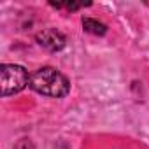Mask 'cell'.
<instances>
[{
	"label": "cell",
	"instance_id": "obj_1",
	"mask_svg": "<svg viewBox=\"0 0 149 149\" xmlns=\"http://www.w3.org/2000/svg\"><path fill=\"white\" fill-rule=\"evenodd\" d=\"M30 88L35 93H40L44 97L51 98H61L70 91V83L53 67H42L35 70L30 77Z\"/></svg>",
	"mask_w": 149,
	"mask_h": 149
},
{
	"label": "cell",
	"instance_id": "obj_2",
	"mask_svg": "<svg viewBox=\"0 0 149 149\" xmlns=\"http://www.w3.org/2000/svg\"><path fill=\"white\" fill-rule=\"evenodd\" d=\"M30 77L32 76H28V72L21 65L4 63L0 67V93L2 97L23 91L26 86H30Z\"/></svg>",
	"mask_w": 149,
	"mask_h": 149
},
{
	"label": "cell",
	"instance_id": "obj_3",
	"mask_svg": "<svg viewBox=\"0 0 149 149\" xmlns=\"http://www.w3.org/2000/svg\"><path fill=\"white\" fill-rule=\"evenodd\" d=\"M35 40L40 47L51 51V53H56V51H61L67 44V39L61 32L54 30V28H47V30H40L37 35H35Z\"/></svg>",
	"mask_w": 149,
	"mask_h": 149
},
{
	"label": "cell",
	"instance_id": "obj_4",
	"mask_svg": "<svg viewBox=\"0 0 149 149\" xmlns=\"http://www.w3.org/2000/svg\"><path fill=\"white\" fill-rule=\"evenodd\" d=\"M83 28H84V32L98 35V37H102V35L107 33V26L102 21L93 19V18H83Z\"/></svg>",
	"mask_w": 149,
	"mask_h": 149
},
{
	"label": "cell",
	"instance_id": "obj_5",
	"mask_svg": "<svg viewBox=\"0 0 149 149\" xmlns=\"http://www.w3.org/2000/svg\"><path fill=\"white\" fill-rule=\"evenodd\" d=\"M51 7L54 9H67V11H77L81 9L83 6H90V4H54V2H49Z\"/></svg>",
	"mask_w": 149,
	"mask_h": 149
},
{
	"label": "cell",
	"instance_id": "obj_6",
	"mask_svg": "<svg viewBox=\"0 0 149 149\" xmlns=\"http://www.w3.org/2000/svg\"><path fill=\"white\" fill-rule=\"evenodd\" d=\"M14 149H35V146H33V142L30 139H19L14 144Z\"/></svg>",
	"mask_w": 149,
	"mask_h": 149
},
{
	"label": "cell",
	"instance_id": "obj_7",
	"mask_svg": "<svg viewBox=\"0 0 149 149\" xmlns=\"http://www.w3.org/2000/svg\"><path fill=\"white\" fill-rule=\"evenodd\" d=\"M146 6H147V7H149V2H146Z\"/></svg>",
	"mask_w": 149,
	"mask_h": 149
}]
</instances>
